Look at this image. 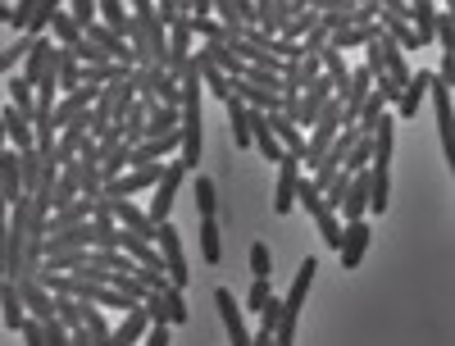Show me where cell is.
Returning <instances> with one entry per match:
<instances>
[{"label":"cell","mask_w":455,"mask_h":346,"mask_svg":"<svg viewBox=\"0 0 455 346\" xmlns=\"http://www.w3.org/2000/svg\"><path fill=\"white\" fill-rule=\"evenodd\" d=\"M64 14H68V19H73V23H78V28H83V32H87V28H92V23H96V0H73V5H68V10H64Z\"/></svg>","instance_id":"d590c367"},{"label":"cell","mask_w":455,"mask_h":346,"mask_svg":"<svg viewBox=\"0 0 455 346\" xmlns=\"http://www.w3.org/2000/svg\"><path fill=\"white\" fill-rule=\"evenodd\" d=\"M68 346H92V333L78 324V328H68Z\"/></svg>","instance_id":"f6af8a7d"},{"label":"cell","mask_w":455,"mask_h":346,"mask_svg":"<svg viewBox=\"0 0 455 346\" xmlns=\"http://www.w3.org/2000/svg\"><path fill=\"white\" fill-rule=\"evenodd\" d=\"M146 328H150V315L137 305V310H128V315H124V324H119V328H109V346H141Z\"/></svg>","instance_id":"4fadbf2b"},{"label":"cell","mask_w":455,"mask_h":346,"mask_svg":"<svg viewBox=\"0 0 455 346\" xmlns=\"http://www.w3.org/2000/svg\"><path fill=\"white\" fill-rule=\"evenodd\" d=\"M14 19V5H0V23H10Z\"/></svg>","instance_id":"7dc6e473"},{"label":"cell","mask_w":455,"mask_h":346,"mask_svg":"<svg viewBox=\"0 0 455 346\" xmlns=\"http://www.w3.org/2000/svg\"><path fill=\"white\" fill-rule=\"evenodd\" d=\"M369 46V28H341V32H332L328 36V51H337V55H347V51H364Z\"/></svg>","instance_id":"cb8c5ba5"},{"label":"cell","mask_w":455,"mask_h":346,"mask_svg":"<svg viewBox=\"0 0 455 346\" xmlns=\"http://www.w3.org/2000/svg\"><path fill=\"white\" fill-rule=\"evenodd\" d=\"M51 51H55V42H51V36H36V42H32V51L23 55V73H19V78H23L28 87H36V83H42V73H46V60H51Z\"/></svg>","instance_id":"9a60e30c"},{"label":"cell","mask_w":455,"mask_h":346,"mask_svg":"<svg viewBox=\"0 0 455 346\" xmlns=\"http://www.w3.org/2000/svg\"><path fill=\"white\" fill-rule=\"evenodd\" d=\"M369 237H373V228L360 219V223H341V246H337V255H341V269L347 274H355L360 269V260H364V251H369Z\"/></svg>","instance_id":"5b68a950"},{"label":"cell","mask_w":455,"mask_h":346,"mask_svg":"<svg viewBox=\"0 0 455 346\" xmlns=\"http://www.w3.org/2000/svg\"><path fill=\"white\" fill-rule=\"evenodd\" d=\"M96 14H100V19H96L100 28L119 32V36H124V28L132 23V10H128V5H119V0H100V5H96Z\"/></svg>","instance_id":"7402d4cb"},{"label":"cell","mask_w":455,"mask_h":346,"mask_svg":"<svg viewBox=\"0 0 455 346\" xmlns=\"http://www.w3.org/2000/svg\"><path fill=\"white\" fill-rule=\"evenodd\" d=\"M23 324H28V310H23L14 283H5V287H0V328H14L19 333Z\"/></svg>","instance_id":"d6986e66"},{"label":"cell","mask_w":455,"mask_h":346,"mask_svg":"<svg viewBox=\"0 0 455 346\" xmlns=\"http://www.w3.org/2000/svg\"><path fill=\"white\" fill-rule=\"evenodd\" d=\"M156 78H160V68H156V64H141V68H132V92L150 101V87H156Z\"/></svg>","instance_id":"e575fe53"},{"label":"cell","mask_w":455,"mask_h":346,"mask_svg":"<svg viewBox=\"0 0 455 346\" xmlns=\"http://www.w3.org/2000/svg\"><path fill=\"white\" fill-rule=\"evenodd\" d=\"M428 83H433V73L419 68V73H410V83L396 92V119H414V114L424 109V96H428Z\"/></svg>","instance_id":"9c48e42d"},{"label":"cell","mask_w":455,"mask_h":346,"mask_svg":"<svg viewBox=\"0 0 455 346\" xmlns=\"http://www.w3.org/2000/svg\"><path fill=\"white\" fill-rule=\"evenodd\" d=\"M214 305H219L223 328H228V346H251V337H246V319H242V305H237V296L228 292V287H219V292H214Z\"/></svg>","instance_id":"ba28073f"},{"label":"cell","mask_w":455,"mask_h":346,"mask_svg":"<svg viewBox=\"0 0 455 346\" xmlns=\"http://www.w3.org/2000/svg\"><path fill=\"white\" fill-rule=\"evenodd\" d=\"M105 201H109V197H105ZM109 214H114V228L132 233L137 242H156V223H150V214L137 210L132 201H109Z\"/></svg>","instance_id":"8992f818"},{"label":"cell","mask_w":455,"mask_h":346,"mask_svg":"<svg viewBox=\"0 0 455 346\" xmlns=\"http://www.w3.org/2000/svg\"><path fill=\"white\" fill-rule=\"evenodd\" d=\"M178 160L192 173L205 160V96L182 101V119H178Z\"/></svg>","instance_id":"6da1fadb"},{"label":"cell","mask_w":455,"mask_h":346,"mask_svg":"<svg viewBox=\"0 0 455 346\" xmlns=\"http://www.w3.org/2000/svg\"><path fill=\"white\" fill-rule=\"evenodd\" d=\"M32 10H36V0H19V5H14V19H10V28H28Z\"/></svg>","instance_id":"7bdbcfd3"},{"label":"cell","mask_w":455,"mask_h":346,"mask_svg":"<svg viewBox=\"0 0 455 346\" xmlns=\"http://www.w3.org/2000/svg\"><path fill=\"white\" fill-rule=\"evenodd\" d=\"M182 178H187V169H182V160H173V165H164V178L156 182V187H150V191H156V201H150V223H169L173 219V201H178V187H182Z\"/></svg>","instance_id":"3957f363"},{"label":"cell","mask_w":455,"mask_h":346,"mask_svg":"<svg viewBox=\"0 0 455 346\" xmlns=\"http://www.w3.org/2000/svg\"><path fill=\"white\" fill-rule=\"evenodd\" d=\"M156 251H160V269L169 274V283L182 292L192 274H187V255H182V242H178V228H173V219L156 228Z\"/></svg>","instance_id":"7a4b0ae2"},{"label":"cell","mask_w":455,"mask_h":346,"mask_svg":"<svg viewBox=\"0 0 455 346\" xmlns=\"http://www.w3.org/2000/svg\"><path fill=\"white\" fill-rule=\"evenodd\" d=\"M210 14H214L210 0H196V5H192V19H210Z\"/></svg>","instance_id":"bcb514c9"},{"label":"cell","mask_w":455,"mask_h":346,"mask_svg":"<svg viewBox=\"0 0 455 346\" xmlns=\"http://www.w3.org/2000/svg\"><path fill=\"white\" fill-rule=\"evenodd\" d=\"M0 109H5V87H0Z\"/></svg>","instance_id":"c3c4849f"},{"label":"cell","mask_w":455,"mask_h":346,"mask_svg":"<svg viewBox=\"0 0 455 346\" xmlns=\"http://www.w3.org/2000/svg\"><path fill=\"white\" fill-rule=\"evenodd\" d=\"M19 173H23V197H32L36 178H42V156L36 150H19Z\"/></svg>","instance_id":"4316f807"},{"label":"cell","mask_w":455,"mask_h":346,"mask_svg":"<svg viewBox=\"0 0 455 346\" xmlns=\"http://www.w3.org/2000/svg\"><path fill=\"white\" fill-rule=\"evenodd\" d=\"M5 96H10V109H19V114H28V119H32L36 96H32V87H28L23 78H10V83H5Z\"/></svg>","instance_id":"83f0119b"},{"label":"cell","mask_w":455,"mask_h":346,"mask_svg":"<svg viewBox=\"0 0 455 346\" xmlns=\"http://www.w3.org/2000/svg\"><path fill=\"white\" fill-rule=\"evenodd\" d=\"M246 260H251V278H264V283H269V274H274V255H269V246H264V242H251Z\"/></svg>","instance_id":"4dcf8cb0"},{"label":"cell","mask_w":455,"mask_h":346,"mask_svg":"<svg viewBox=\"0 0 455 346\" xmlns=\"http://www.w3.org/2000/svg\"><path fill=\"white\" fill-rule=\"evenodd\" d=\"M141 310L150 315V324H169V328H178V324H187V301H182V292L178 287H169V292H146V301H141Z\"/></svg>","instance_id":"277c9868"},{"label":"cell","mask_w":455,"mask_h":346,"mask_svg":"<svg viewBox=\"0 0 455 346\" xmlns=\"http://www.w3.org/2000/svg\"><path fill=\"white\" fill-rule=\"evenodd\" d=\"M55 14H60V0H36V10H32V19H28V36H42Z\"/></svg>","instance_id":"f546056e"},{"label":"cell","mask_w":455,"mask_h":346,"mask_svg":"<svg viewBox=\"0 0 455 346\" xmlns=\"http://www.w3.org/2000/svg\"><path fill=\"white\" fill-rule=\"evenodd\" d=\"M315 228H319L323 246H332V251L341 246V219H337L332 210H319V214H315Z\"/></svg>","instance_id":"1f68e13d"},{"label":"cell","mask_w":455,"mask_h":346,"mask_svg":"<svg viewBox=\"0 0 455 346\" xmlns=\"http://www.w3.org/2000/svg\"><path fill=\"white\" fill-rule=\"evenodd\" d=\"M405 23H410V32H414V42L428 46V42H433V28H437V5H428V0H419V5H410Z\"/></svg>","instance_id":"e0dca14e"},{"label":"cell","mask_w":455,"mask_h":346,"mask_svg":"<svg viewBox=\"0 0 455 346\" xmlns=\"http://www.w3.org/2000/svg\"><path fill=\"white\" fill-rule=\"evenodd\" d=\"M132 169V146H109V150H100V178L105 182H114V178H119V173H128Z\"/></svg>","instance_id":"44dd1931"},{"label":"cell","mask_w":455,"mask_h":346,"mask_svg":"<svg viewBox=\"0 0 455 346\" xmlns=\"http://www.w3.org/2000/svg\"><path fill=\"white\" fill-rule=\"evenodd\" d=\"M269 296H274V287L264 283V278H255L251 292H246V310H264V305H269Z\"/></svg>","instance_id":"ab89813d"},{"label":"cell","mask_w":455,"mask_h":346,"mask_svg":"<svg viewBox=\"0 0 455 346\" xmlns=\"http://www.w3.org/2000/svg\"><path fill=\"white\" fill-rule=\"evenodd\" d=\"M92 251H60V255H46L36 274H73V269H83Z\"/></svg>","instance_id":"603a6c76"},{"label":"cell","mask_w":455,"mask_h":346,"mask_svg":"<svg viewBox=\"0 0 455 346\" xmlns=\"http://www.w3.org/2000/svg\"><path fill=\"white\" fill-rule=\"evenodd\" d=\"M169 342H173V328L169 324H150L146 337H141V346H169Z\"/></svg>","instance_id":"60d3db41"},{"label":"cell","mask_w":455,"mask_h":346,"mask_svg":"<svg viewBox=\"0 0 455 346\" xmlns=\"http://www.w3.org/2000/svg\"><path fill=\"white\" fill-rule=\"evenodd\" d=\"M14 292H19V301H23V310H28V319H51L55 315V296L36 283V278H23V283H14Z\"/></svg>","instance_id":"8fae6325"},{"label":"cell","mask_w":455,"mask_h":346,"mask_svg":"<svg viewBox=\"0 0 455 346\" xmlns=\"http://www.w3.org/2000/svg\"><path fill=\"white\" fill-rule=\"evenodd\" d=\"M192 191H196V210H201V219H214V210H219V191H214L210 173H196Z\"/></svg>","instance_id":"484cf974"},{"label":"cell","mask_w":455,"mask_h":346,"mask_svg":"<svg viewBox=\"0 0 455 346\" xmlns=\"http://www.w3.org/2000/svg\"><path fill=\"white\" fill-rule=\"evenodd\" d=\"M36 324H42V337H46V346H68V328L51 315V319H36Z\"/></svg>","instance_id":"f35d334b"},{"label":"cell","mask_w":455,"mask_h":346,"mask_svg":"<svg viewBox=\"0 0 455 346\" xmlns=\"http://www.w3.org/2000/svg\"><path fill=\"white\" fill-rule=\"evenodd\" d=\"M178 119H182V109H169V105H150V109H146V133H141V141L178 133Z\"/></svg>","instance_id":"2e32d148"},{"label":"cell","mask_w":455,"mask_h":346,"mask_svg":"<svg viewBox=\"0 0 455 346\" xmlns=\"http://www.w3.org/2000/svg\"><path fill=\"white\" fill-rule=\"evenodd\" d=\"M300 178H306V173H300V160L296 156H283L278 160V191H274V210L278 214H287L296 205V182Z\"/></svg>","instance_id":"30bf717a"},{"label":"cell","mask_w":455,"mask_h":346,"mask_svg":"<svg viewBox=\"0 0 455 346\" xmlns=\"http://www.w3.org/2000/svg\"><path fill=\"white\" fill-rule=\"evenodd\" d=\"M19 333H23V342H28V346H46V337H42V324H36V319H28Z\"/></svg>","instance_id":"ee69618b"},{"label":"cell","mask_w":455,"mask_h":346,"mask_svg":"<svg viewBox=\"0 0 455 346\" xmlns=\"http://www.w3.org/2000/svg\"><path fill=\"white\" fill-rule=\"evenodd\" d=\"M32 42H36V36H19V42L10 46V51H0V73H5V68H14L28 51H32Z\"/></svg>","instance_id":"74e56055"},{"label":"cell","mask_w":455,"mask_h":346,"mask_svg":"<svg viewBox=\"0 0 455 346\" xmlns=\"http://www.w3.org/2000/svg\"><path fill=\"white\" fill-rule=\"evenodd\" d=\"M296 205H306V214H310V219L323 210V201H319V187H315L310 178H300V182H296Z\"/></svg>","instance_id":"d6a6232c"},{"label":"cell","mask_w":455,"mask_h":346,"mask_svg":"<svg viewBox=\"0 0 455 346\" xmlns=\"http://www.w3.org/2000/svg\"><path fill=\"white\" fill-rule=\"evenodd\" d=\"M323 46H328V32H323V28H315V32L306 36V42H300V55H319Z\"/></svg>","instance_id":"b9f144b4"},{"label":"cell","mask_w":455,"mask_h":346,"mask_svg":"<svg viewBox=\"0 0 455 346\" xmlns=\"http://www.w3.org/2000/svg\"><path fill=\"white\" fill-rule=\"evenodd\" d=\"M315 274H319V260L310 255L306 264H300V274L291 278V292L283 296V310H287V315H300V305H306V296H310V287H315Z\"/></svg>","instance_id":"7c38bea8"},{"label":"cell","mask_w":455,"mask_h":346,"mask_svg":"<svg viewBox=\"0 0 455 346\" xmlns=\"http://www.w3.org/2000/svg\"><path fill=\"white\" fill-rule=\"evenodd\" d=\"M433 96V114H437V133H442V150H446V165L455 169V124H451V87H442L437 78L428 83Z\"/></svg>","instance_id":"52a82bcc"},{"label":"cell","mask_w":455,"mask_h":346,"mask_svg":"<svg viewBox=\"0 0 455 346\" xmlns=\"http://www.w3.org/2000/svg\"><path fill=\"white\" fill-rule=\"evenodd\" d=\"M192 55H196V68H201V87H205L214 101H228V96H233V78H223V73H219L201 51H192Z\"/></svg>","instance_id":"ffe728a7"},{"label":"cell","mask_w":455,"mask_h":346,"mask_svg":"<svg viewBox=\"0 0 455 346\" xmlns=\"http://www.w3.org/2000/svg\"><path fill=\"white\" fill-rule=\"evenodd\" d=\"M319 28V14L306 5V10H296L287 23H283V32H278V42H291V46H300V42H306V36Z\"/></svg>","instance_id":"ac0fdd59"},{"label":"cell","mask_w":455,"mask_h":346,"mask_svg":"<svg viewBox=\"0 0 455 346\" xmlns=\"http://www.w3.org/2000/svg\"><path fill=\"white\" fill-rule=\"evenodd\" d=\"M132 274H137V283H141L146 292H169V287H173V283H169V274H164V269H141V264H137Z\"/></svg>","instance_id":"836d02e7"},{"label":"cell","mask_w":455,"mask_h":346,"mask_svg":"<svg viewBox=\"0 0 455 346\" xmlns=\"http://www.w3.org/2000/svg\"><path fill=\"white\" fill-rule=\"evenodd\" d=\"M283 324V296H269V305L259 310V333H278Z\"/></svg>","instance_id":"8d00e7d4"},{"label":"cell","mask_w":455,"mask_h":346,"mask_svg":"<svg viewBox=\"0 0 455 346\" xmlns=\"http://www.w3.org/2000/svg\"><path fill=\"white\" fill-rule=\"evenodd\" d=\"M51 32H55V46H64V51L83 42V28H78V23H73V19L64 14V5H60V14L51 19Z\"/></svg>","instance_id":"d4e9b609"},{"label":"cell","mask_w":455,"mask_h":346,"mask_svg":"<svg viewBox=\"0 0 455 346\" xmlns=\"http://www.w3.org/2000/svg\"><path fill=\"white\" fill-rule=\"evenodd\" d=\"M0 128H5V141L14 150H32V119H28V114L5 105V109H0Z\"/></svg>","instance_id":"5bb4252c"},{"label":"cell","mask_w":455,"mask_h":346,"mask_svg":"<svg viewBox=\"0 0 455 346\" xmlns=\"http://www.w3.org/2000/svg\"><path fill=\"white\" fill-rule=\"evenodd\" d=\"M201 255H205V264H219V255H223L219 223H214V219H201Z\"/></svg>","instance_id":"f1b7e54d"}]
</instances>
